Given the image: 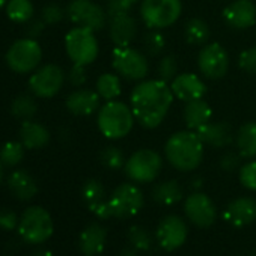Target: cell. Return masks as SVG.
<instances>
[{
  "label": "cell",
  "instance_id": "cell-37",
  "mask_svg": "<svg viewBox=\"0 0 256 256\" xmlns=\"http://www.w3.org/2000/svg\"><path fill=\"white\" fill-rule=\"evenodd\" d=\"M157 76L160 80L170 83L176 76H178V60L175 56L168 54L162 58V60L157 65Z\"/></svg>",
  "mask_w": 256,
  "mask_h": 256
},
{
  "label": "cell",
  "instance_id": "cell-45",
  "mask_svg": "<svg viewBox=\"0 0 256 256\" xmlns=\"http://www.w3.org/2000/svg\"><path fill=\"white\" fill-rule=\"evenodd\" d=\"M44 28H46V23H44V22H35V23L29 28V34L32 35L30 38H34L35 35H38Z\"/></svg>",
  "mask_w": 256,
  "mask_h": 256
},
{
  "label": "cell",
  "instance_id": "cell-34",
  "mask_svg": "<svg viewBox=\"0 0 256 256\" xmlns=\"http://www.w3.org/2000/svg\"><path fill=\"white\" fill-rule=\"evenodd\" d=\"M166 48V38L160 30L151 29V32H148L144 36V52L145 54L156 58L158 54H162Z\"/></svg>",
  "mask_w": 256,
  "mask_h": 256
},
{
  "label": "cell",
  "instance_id": "cell-35",
  "mask_svg": "<svg viewBox=\"0 0 256 256\" xmlns=\"http://www.w3.org/2000/svg\"><path fill=\"white\" fill-rule=\"evenodd\" d=\"M36 108H38L36 102H35V100L30 95L17 96L12 101V106H11L12 114L17 116V118H22V119H30L32 116H35Z\"/></svg>",
  "mask_w": 256,
  "mask_h": 256
},
{
  "label": "cell",
  "instance_id": "cell-36",
  "mask_svg": "<svg viewBox=\"0 0 256 256\" xmlns=\"http://www.w3.org/2000/svg\"><path fill=\"white\" fill-rule=\"evenodd\" d=\"M128 241L136 250H150L152 246V238L150 232L142 226H132L128 229Z\"/></svg>",
  "mask_w": 256,
  "mask_h": 256
},
{
  "label": "cell",
  "instance_id": "cell-46",
  "mask_svg": "<svg viewBox=\"0 0 256 256\" xmlns=\"http://www.w3.org/2000/svg\"><path fill=\"white\" fill-rule=\"evenodd\" d=\"M119 256H139V254H138V250H136V248L130 247V248H125V250H122Z\"/></svg>",
  "mask_w": 256,
  "mask_h": 256
},
{
  "label": "cell",
  "instance_id": "cell-5",
  "mask_svg": "<svg viewBox=\"0 0 256 256\" xmlns=\"http://www.w3.org/2000/svg\"><path fill=\"white\" fill-rule=\"evenodd\" d=\"M182 14L181 0H142L140 17L146 28L162 30L178 22Z\"/></svg>",
  "mask_w": 256,
  "mask_h": 256
},
{
  "label": "cell",
  "instance_id": "cell-31",
  "mask_svg": "<svg viewBox=\"0 0 256 256\" xmlns=\"http://www.w3.org/2000/svg\"><path fill=\"white\" fill-rule=\"evenodd\" d=\"M6 16L16 23H26L34 17V5L30 0H10L6 4Z\"/></svg>",
  "mask_w": 256,
  "mask_h": 256
},
{
  "label": "cell",
  "instance_id": "cell-15",
  "mask_svg": "<svg viewBox=\"0 0 256 256\" xmlns=\"http://www.w3.org/2000/svg\"><path fill=\"white\" fill-rule=\"evenodd\" d=\"M188 235V229L186 222L178 216H166L157 228V241L162 248L168 252H174L180 248Z\"/></svg>",
  "mask_w": 256,
  "mask_h": 256
},
{
  "label": "cell",
  "instance_id": "cell-26",
  "mask_svg": "<svg viewBox=\"0 0 256 256\" xmlns=\"http://www.w3.org/2000/svg\"><path fill=\"white\" fill-rule=\"evenodd\" d=\"M8 187L20 200H30L38 193V184L28 170H14L8 178Z\"/></svg>",
  "mask_w": 256,
  "mask_h": 256
},
{
  "label": "cell",
  "instance_id": "cell-51",
  "mask_svg": "<svg viewBox=\"0 0 256 256\" xmlns=\"http://www.w3.org/2000/svg\"><path fill=\"white\" fill-rule=\"evenodd\" d=\"M126 2H128V4H132V5H134L136 2H139V0H126Z\"/></svg>",
  "mask_w": 256,
  "mask_h": 256
},
{
  "label": "cell",
  "instance_id": "cell-25",
  "mask_svg": "<svg viewBox=\"0 0 256 256\" xmlns=\"http://www.w3.org/2000/svg\"><path fill=\"white\" fill-rule=\"evenodd\" d=\"M182 116H184V122L188 130L196 132L211 120L212 110H211V106L200 98V100H193V101L186 102Z\"/></svg>",
  "mask_w": 256,
  "mask_h": 256
},
{
  "label": "cell",
  "instance_id": "cell-32",
  "mask_svg": "<svg viewBox=\"0 0 256 256\" xmlns=\"http://www.w3.org/2000/svg\"><path fill=\"white\" fill-rule=\"evenodd\" d=\"M24 157V145L22 142H6L0 150V163L4 166H17Z\"/></svg>",
  "mask_w": 256,
  "mask_h": 256
},
{
  "label": "cell",
  "instance_id": "cell-21",
  "mask_svg": "<svg viewBox=\"0 0 256 256\" xmlns=\"http://www.w3.org/2000/svg\"><path fill=\"white\" fill-rule=\"evenodd\" d=\"M199 139L204 145H208L211 148H224L229 146L234 142V132L232 126L222 120V122H208L199 130H196Z\"/></svg>",
  "mask_w": 256,
  "mask_h": 256
},
{
  "label": "cell",
  "instance_id": "cell-42",
  "mask_svg": "<svg viewBox=\"0 0 256 256\" xmlns=\"http://www.w3.org/2000/svg\"><path fill=\"white\" fill-rule=\"evenodd\" d=\"M0 228L5 230H12L18 228V216L8 208L0 210Z\"/></svg>",
  "mask_w": 256,
  "mask_h": 256
},
{
  "label": "cell",
  "instance_id": "cell-9",
  "mask_svg": "<svg viewBox=\"0 0 256 256\" xmlns=\"http://www.w3.org/2000/svg\"><path fill=\"white\" fill-rule=\"evenodd\" d=\"M42 60V48L38 41L34 38H24L16 41L8 53L6 64L8 66L18 74H28L38 68Z\"/></svg>",
  "mask_w": 256,
  "mask_h": 256
},
{
  "label": "cell",
  "instance_id": "cell-19",
  "mask_svg": "<svg viewBox=\"0 0 256 256\" xmlns=\"http://www.w3.org/2000/svg\"><path fill=\"white\" fill-rule=\"evenodd\" d=\"M170 89L174 92V96L184 102H188L193 100H200L206 94L205 83L193 72L178 74L170 82Z\"/></svg>",
  "mask_w": 256,
  "mask_h": 256
},
{
  "label": "cell",
  "instance_id": "cell-20",
  "mask_svg": "<svg viewBox=\"0 0 256 256\" xmlns=\"http://www.w3.org/2000/svg\"><path fill=\"white\" fill-rule=\"evenodd\" d=\"M223 217L235 228H242L256 220V200L248 196L234 199L224 210Z\"/></svg>",
  "mask_w": 256,
  "mask_h": 256
},
{
  "label": "cell",
  "instance_id": "cell-33",
  "mask_svg": "<svg viewBox=\"0 0 256 256\" xmlns=\"http://www.w3.org/2000/svg\"><path fill=\"white\" fill-rule=\"evenodd\" d=\"M100 162L104 168L110 170H119L125 166V156L124 151L118 146H106L100 152Z\"/></svg>",
  "mask_w": 256,
  "mask_h": 256
},
{
  "label": "cell",
  "instance_id": "cell-7",
  "mask_svg": "<svg viewBox=\"0 0 256 256\" xmlns=\"http://www.w3.org/2000/svg\"><path fill=\"white\" fill-rule=\"evenodd\" d=\"M163 158L162 156L150 148L139 150L133 152L125 162V174L133 182L146 184L152 182L162 172Z\"/></svg>",
  "mask_w": 256,
  "mask_h": 256
},
{
  "label": "cell",
  "instance_id": "cell-4",
  "mask_svg": "<svg viewBox=\"0 0 256 256\" xmlns=\"http://www.w3.org/2000/svg\"><path fill=\"white\" fill-rule=\"evenodd\" d=\"M17 229L26 242L41 244L53 235L54 226L50 212L42 206L34 205L22 214Z\"/></svg>",
  "mask_w": 256,
  "mask_h": 256
},
{
  "label": "cell",
  "instance_id": "cell-27",
  "mask_svg": "<svg viewBox=\"0 0 256 256\" xmlns=\"http://www.w3.org/2000/svg\"><path fill=\"white\" fill-rule=\"evenodd\" d=\"M184 188L176 180L163 181L152 188V199L164 206H170L182 200Z\"/></svg>",
  "mask_w": 256,
  "mask_h": 256
},
{
  "label": "cell",
  "instance_id": "cell-6",
  "mask_svg": "<svg viewBox=\"0 0 256 256\" xmlns=\"http://www.w3.org/2000/svg\"><path fill=\"white\" fill-rule=\"evenodd\" d=\"M112 66L119 77L128 82H142L150 71L146 54L132 46L113 48Z\"/></svg>",
  "mask_w": 256,
  "mask_h": 256
},
{
  "label": "cell",
  "instance_id": "cell-1",
  "mask_svg": "<svg viewBox=\"0 0 256 256\" xmlns=\"http://www.w3.org/2000/svg\"><path fill=\"white\" fill-rule=\"evenodd\" d=\"M170 84L160 80H142L134 86L130 96V107L139 122L145 128H157L168 116L174 102Z\"/></svg>",
  "mask_w": 256,
  "mask_h": 256
},
{
  "label": "cell",
  "instance_id": "cell-14",
  "mask_svg": "<svg viewBox=\"0 0 256 256\" xmlns=\"http://www.w3.org/2000/svg\"><path fill=\"white\" fill-rule=\"evenodd\" d=\"M184 212L198 228H210L217 217V210L210 196L202 192L192 193L184 202Z\"/></svg>",
  "mask_w": 256,
  "mask_h": 256
},
{
  "label": "cell",
  "instance_id": "cell-13",
  "mask_svg": "<svg viewBox=\"0 0 256 256\" xmlns=\"http://www.w3.org/2000/svg\"><path fill=\"white\" fill-rule=\"evenodd\" d=\"M65 83V72L59 65L47 64L36 70L29 78V88L40 98L54 96Z\"/></svg>",
  "mask_w": 256,
  "mask_h": 256
},
{
  "label": "cell",
  "instance_id": "cell-8",
  "mask_svg": "<svg viewBox=\"0 0 256 256\" xmlns=\"http://www.w3.org/2000/svg\"><path fill=\"white\" fill-rule=\"evenodd\" d=\"M65 50L76 65L88 66L98 58V41L95 32L86 28H74L65 36Z\"/></svg>",
  "mask_w": 256,
  "mask_h": 256
},
{
  "label": "cell",
  "instance_id": "cell-10",
  "mask_svg": "<svg viewBox=\"0 0 256 256\" xmlns=\"http://www.w3.org/2000/svg\"><path fill=\"white\" fill-rule=\"evenodd\" d=\"M144 204L145 198L142 190L132 182L118 186L108 198L112 216L116 218H130L136 216L144 208Z\"/></svg>",
  "mask_w": 256,
  "mask_h": 256
},
{
  "label": "cell",
  "instance_id": "cell-16",
  "mask_svg": "<svg viewBox=\"0 0 256 256\" xmlns=\"http://www.w3.org/2000/svg\"><path fill=\"white\" fill-rule=\"evenodd\" d=\"M223 20L232 29H248L256 23V6L252 0H235L223 10Z\"/></svg>",
  "mask_w": 256,
  "mask_h": 256
},
{
  "label": "cell",
  "instance_id": "cell-41",
  "mask_svg": "<svg viewBox=\"0 0 256 256\" xmlns=\"http://www.w3.org/2000/svg\"><path fill=\"white\" fill-rule=\"evenodd\" d=\"M65 16V11L58 5H48L42 10V22L46 24H56Z\"/></svg>",
  "mask_w": 256,
  "mask_h": 256
},
{
  "label": "cell",
  "instance_id": "cell-23",
  "mask_svg": "<svg viewBox=\"0 0 256 256\" xmlns=\"http://www.w3.org/2000/svg\"><path fill=\"white\" fill-rule=\"evenodd\" d=\"M106 241L107 230L98 223H90L82 230L78 246L84 256H96L104 250Z\"/></svg>",
  "mask_w": 256,
  "mask_h": 256
},
{
  "label": "cell",
  "instance_id": "cell-52",
  "mask_svg": "<svg viewBox=\"0 0 256 256\" xmlns=\"http://www.w3.org/2000/svg\"><path fill=\"white\" fill-rule=\"evenodd\" d=\"M248 256H256V254H253V253H252V254H248Z\"/></svg>",
  "mask_w": 256,
  "mask_h": 256
},
{
  "label": "cell",
  "instance_id": "cell-39",
  "mask_svg": "<svg viewBox=\"0 0 256 256\" xmlns=\"http://www.w3.org/2000/svg\"><path fill=\"white\" fill-rule=\"evenodd\" d=\"M238 66L244 72H247L250 76H256V47H250L240 54Z\"/></svg>",
  "mask_w": 256,
  "mask_h": 256
},
{
  "label": "cell",
  "instance_id": "cell-38",
  "mask_svg": "<svg viewBox=\"0 0 256 256\" xmlns=\"http://www.w3.org/2000/svg\"><path fill=\"white\" fill-rule=\"evenodd\" d=\"M240 182L247 190L256 192V160H252L240 168Z\"/></svg>",
  "mask_w": 256,
  "mask_h": 256
},
{
  "label": "cell",
  "instance_id": "cell-2",
  "mask_svg": "<svg viewBox=\"0 0 256 256\" xmlns=\"http://www.w3.org/2000/svg\"><path fill=\"white\" fill-rule=\"evenodd\" d=\"M204 144L193 130L172 134L164 145V156L172 168L180 172H192L204 158Z\"/></svg>",
  "mask_w": 256,
  "mask_h": 256
},
{
  "label": "cell",
  "instance_id": "cell-47",
  "mask_svg": "<svg viewBox=\"0 0 256 256\" xmlns=\"http://www.w3.org/2000/svg\"><path fill=\"white\" fill-rule=\"evenodd\" d=\"M200 186H202V180L200 178H193L192 180V187L193 188H199Z\"/></svg>",
  "mask_w": 256,
  "mask_h": 256
},
{
  "label": "cell",
  "instance_id": "cell-12",
  "mask_svg": "<svg viewBox=\"0 0 256 256\" xmlns=\"http://www.w3.org/2000/svg\"><path fill=\"white\" fill-rule=\"evenodd\" d=\"M229 64V54L218 42L205 44L198 54L199 71L211 80H218L224 77L228 74Z\"/></svg>",
  "mask_w": 256,
  "mask_h": 256
},
{
  "label": "cell",
  "instance_id": "cell-49",
  "mask_svg": "<svg viewBox=\"0 0 256 256\" xmlns=\"http://www.w3.org/2000/svg\"><path fill=\"white\" fill-rule=\"evenodd\" d=\"M2 181H4V164L0 163V184H2Z\"/></svg>",
  "mask_w": 256,
  "mask_h": 256
},
{
  "label": "cell",
  "instance_id": "cell-24",
  "mask_svg": "<svg viewBox=\"0 0 256 256\" xmlns=\"http://www.w3.org/2000/svg\"><path fill=\"white\" fill-rule=\"evenodd\" d=\"M20 142L28 150H41L50 142V133L44 125L26 119L20 126Z\"/></svg>",
  "mask_w": 256,
  "mask_h": 256
},
{
  "label": "cell",
  "instance_id": "cell-43",
  "mask_svg": "<svg viewBox=\"0 0 256 256\" xmlns=\"http://www.w3.org/2000/svg\"><path fill=\"white\" fill-rule=\"evenodd\" d=\"M84 68H86V66H83V65H76V64H74V66L70 70L68 80H70V83H71L72 86L82 88V86L86 83L88 76H86V70H84Z\"/></svg>",
  "mask_w": 256,
  "mask_h": 256
},
{
  "label": "cell",
  "instance_id": "cell-50",
  "mask_svg": "<svg viewBox=\"0 0 256 256\" xmlns=\"http://www.w3.org/2000/svg\"><path fill=\"white\" fill-rule=\"evenodd\" d=\"M8 2H10V0H0V8H4Z\"/></svg>",
  "mask_w": 256,
  "mask_h": 256
},
{
  "label": "cell",
  "instance_id": "cell-22",
  "mask_svg": "<svg viewBox=\"0 0 256 256\" xmlns=\"http://www.w3.org/2000/svg\"><path fill=\"white\" fill-rule=\"evenodd\" d=\"M100 100L101 96L96 90L80 88L68 95L65 106L68 112L76 116H89L100 108Z\"/></svg>",
  "mask_w": 256,
  "mask_h": 256
},
{
  "label": "cell",
  "instance_id": "cell-3",
  "mask_svg": "<svg viewBox=\"0 0 256 256\" xmlns=\"http://www.w3.org/2000/svg\"><path fill=\"white\" fill-rule=\"evenodd\" d=\"M134 114L132 107H128L125 102L113 100L106 101L102 107L98 110L96 125L100 133L110 140H119L126 138L132 133L134 126Z\"/></svg>",
  "mask_w": 256,
  "mask_h": 256
},
{
  "label": "cell",
  "instance_id": "cell-28",
  "mask_svg": "<svg viewBox=\"0 0 256 256\" xmlns=\"http://www.w3.org/2000/svg\"><path fill=\"white\" fill-rule=\"evenodd\" d=\"M235 144L242 158H256V122H246L240 126Z\"/></svg>",
  "mask_w": 256,
  "mask_h": 256
},
{
  "label": "cell",
  "instance_id": "cell-18",
  "mask_svg": "<svg viewBox=\"0 0 256 256\" xmlns=\"http://www.w3.org/2000/svg\"><path fill=\"white\" fill-rule=\"evenodd\" d=\"M108 35L114 47L132 46L138 35V22L128 14H120L108 18Z\"/></svg>",
  "mask_w": 256,
  "mask_h": 256
},
{
  "label": "cell",
  "instance_id": "cell-17",
  "mask_svg": "<svg viewBox=\"0 0 256 256\" xmlns=\"http://www.w3.org/2000/svg\"><path fill=\"white\" fill-rule=\"evenodd\" d=\"M82 198L86 206L101 220H107L112 216L108 199L106 196V188L98 180H88L82 187Z\"/></svg>",
  "mask_w": 256,
  "mask_h": 256
},
{
  "label": "cell",
  "instance_id": "cell-29",
  "mask_svg": "<svg viewBox=\"0 0 256 256\" xmlns=\"http://www.w3.org/2000/svg\"><path fill=\"white\" fill-rule=\"evenodd\" d=\"M184 40L190 46H205L210 40V28L202 18H190L184 26Z\"/></svg>",
  "mask_w": 256,
  "mask_h": 256
},
{
  "label": "cell",
  "instance_id": "cell-48",
  "mask_svg": "<svg viewBox=\"0 0 256 256\" xmlns=\"http://www.w3.org/2000/svg\"><path fill=\"white\" fill-rule=\"evenodd\" d=\"M34 256H53V253L48 250H38L36 253H34Z\"/></svg>",
  "mask_w": 256,
  "mask_h": 256
},
{
  "label": "cell",
  "instance_id": "cell-11",
  "mask_svg": "<svg viewBox=\"0 0 256 256\" xmlns=\"http://www.w3.org/2000/svg\"><path fill=\"white\" fill-rule=\"evenodd\" d=\"M68 18L78 28H86L94 32L104 29L107 24V12L92 0H71L66 8Z\"/></svg>",
  "mask_w": 256,
  "mask_h": 256
},
{
  "label": "cell",
  "instance_id": "cell-40",
  "mask_svg": "<svg viewBox=\"0 0 256 256\" xmlns=\"http://www.w3.org/2000/svg\"><path fill=\"white\" fill-rule=\"evenodd\" d=\"M132 4H128L126 0H108L107 6H106V12L107 17H114V16H120V14H128L132 10Z\"/></svg>",
  "mask_w": 256,
  "mask_h": 256
},
{
  "label": "cell",
  "instance_id": "cell-44",
  "mask_svg": "<svg viewBox=\"0 0 256 256\" xmlns=\"http://www.w3.org/2000/svg\"><path fill=\"white\" fill-rule=\"evenodd\" d=\"M241 156L238 152H226L222 158H220V168L224 170V172H234L235 169L240 168V163H241Z\"/></svg>",
  "mask_w": 256,
  "mask_h": 256
},
{
  "label": "cell",
  "instance_id": "cell-30",
  "mask_svg": "<svg viewBox=\"0 0 256 256\" xmlns=\"http://www.w3.org/2000/svg\"><path fill=\"white\" fill-rule=\"evenodd\" d=\"M95 90L98 95L106 100V101H113L116 100L120 92H122V84H120V77L118 74L112 72H104L98 77L96 80V88Z\"/></svg>",
  "mask_w": 256,
  "mask_h": 256
}]
</instances>
